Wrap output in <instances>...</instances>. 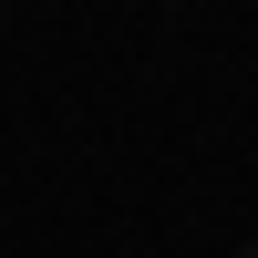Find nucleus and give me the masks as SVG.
<instances>
[{"mask_svg": "<svg viewBox=\"0 0 258 258\" xmlns=\"http://www.w3.org/2000/svg\"><path fill=\"white\" fill-rule=\"evenodd\" d=\"M238 258H258V248H238Z\"/></svg>", "mask_w": 258, "mask_h": 258, "instance_id": "1", "label": "nucleus"}]
</instances>
